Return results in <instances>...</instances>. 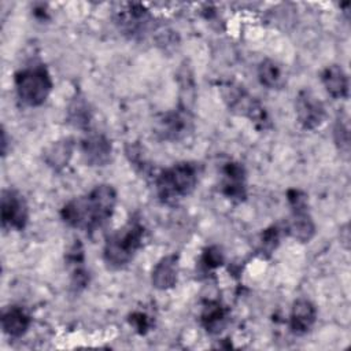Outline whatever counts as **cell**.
<instances>
[{"label": "cell", "instance_id": "cell-1", "mask_svg": "<svg viewBox=\"0 0 351 351\" xmlns=\"http://www.w3.org/2000/svg\"><path fill=\"white\" fill-rule=\"evenodd\" d=\"M117 200L115 188L110 184H100L88 193L69 200L62 207L60 217L69 226L92 233L111 219Z\"/></svg>", "mask_w": 351, "mask_h": 351}, {"label": "cell", "instance_id": "cell-2", "mask_svg": "<svg viewBox=\"0 0 351 351\" xmlns=\"http://www.w3.org/2000/svg\"><path fill=\"white\" fill-rule=\"evenodd\" d=\"M145 229L138 219H130L112 232L103 247V261L110 269L128 266L143 247Z\"/></svg>", "mask_w": 351, "mask_h": 351}, {"label": "cell", "instance_id": "cell-3", "mask_svg": "<svg viewBox=\"0 0 351 351\" xmlns=\"http://www.w3.org/2000/svg\"><path fill=\"white\" fill-rule=\"evenodd\" d=\"M199 180V169L193 162H178L163 169L155 177V192L158 199L165 204L178 203L189 196Z\"/></svg>", "mask_w": 351, "mask_h": 351}, {"label": "cell", "instance_id": "cell-4", "mask_svg": "<svg viewBox=\"0 0 351 351\" xmlns=\"http://www.w3.org/2000/svg\"><path fill=\"white\" fill-rule=\"evenodd\" d=\"M18 99L29 107H40L49 97L53 81L43 63H34L18 70L14 75Z\"/></svg>", "mask_w": 351, "mask_h": 351}, {"label": "cell", "instance_id": "cell-5", "mask_svg": "<svg viewBox=\"0 0 351 351\" xmlns=\"http://www.w3.org/2000/svg\"><path fill=\"white\" fill-rule=\"evenodd\" d=\"M219 89L229 111L248 118L258 130H267L271 128L266 108L256 97L251 96L244 86L234 82H225Z\"/></svg>", "mask_w": 351, "mask_h": 351}, {"label": "cell", "instance_id": "cell-6", "mask_svg": "<svg viewBox=\"0 0 351 351\" xmlns=\"http://www.w3.org/2000/svg\"><path fill=\"white\" fill-rule=\"evenodd\" d=\"M193 132L191 110L178 108L160 114L154 122V133L162 141H181Z\"/></svg>", "mask_w": 351, "mask_h": 351}, {"label": "cell", "instance_id": "cell-7", "mask_svg": "<svg viewBox=\"0 0 351 351\" xmlns=\"http://www.w3.org/2000/svg\"><path fill=\"white\" fill-rule=\"evenodd\" d=\"M0 218L4 229L23 230L29 221V206L23 195L15 189H3L0 197Z\"/></svg>", "mask_w": 351, "mask_h": 351}, {"label": "cell", "instance_id": "cell-8", "mask_svg": "<svg viewBox=\"0 0 351 351\" xmlns=\"http://www.w3.org/2000/svg\"><path fill=\"white\" fill-rule=\"evenodd\" d=\"M295 112L298 122L306 130H315L326 118L325 104L310 89H302L296 95Z\"/></svg>", "mask_w": 351, "mask_h": 351}, {"label": "cell", "instance_id": "cell-9", "mask_svg": "<svg viewBox=\"0 0 351 351\" xmlns=\"http://www.w3.org/2000/svg\"><path fill=\"white\" fill-rule=\"evenodd\" d=\"M115 21L125 34L134 38L147 33L152 23V15L143 4L128 3L117 12Z\"/></svg>", "mask_w": 351, "mask_h": 351}, {"label": "cell", "instance_id": "cell-10", "mask_svg": "<svg viewBox=\"0 0 351 351\" xmlns=\"http://www.w3.org/2000/svg\"><path fill=\"white\" fill-rule=\"evenodd\" d=\"M219 189L221 193L233 203H240L245 200L247 173L241 163L230 160L223 165Z\"/></svg>", "mask_w": 351, "mask_h": 351}, {"label": "cell", "instance_id": "cell-11", "mask_svg": "<svg viewBox=\"0 0 351 351\" xmlns=\"http://www.w3.org/2000/svg\"><path fill=\"white\" fill-rule=\"evenodd\" d=\"M81 152L89 166H106L111 160L112 144L103 133H88L81 140Z\"/></svg>", "mask_w": 351, "mask_h": 351}, {"label": "cell", "instance_id": "cell-12", "mask_svg": "<svg viewBox=\"0 0 351 351\" xmlns=\"http://www.w3.org/2000/svg\"><path fill=\"white\" fill-rule=\"evenodd\" d=\"M178 255L169 254L163 256L152 269V287L159 291H167L174 288L178 280Z\"/></svg>", "mask_w": 351, "mask_h": 351}, {"label": "cell", "instance_id": "cell-13", "mask_svg": "<svg viewBox=\"0 0 351 351\" xmlns=\"http://www.w3.org/2000/svg\"><path fill=\"white\" fill-rule=\"evenodd\" d=\"M317 319V308L308 299L300 298L293 302L289 314V329L295 335L307 333Z\"/></svg>", "mask_w": 351, "mask_h": 351}, {"label": "cell", "instance_id": "cell-14", "mask_svg": "<svg viewBox=\"0 0 351 351\" xmlns=\"http://www.w3.org/2000/svg\"><path fill=\"white\" fill-rule=\"evenodd\" d=\"M1 329L11 339L25 336L32 325V317L21 306H10L1 313Z\"/></svg>", "mask_w": 351, "mask_h": 351}, {"label": "cell", "instance_id": "cell-15", "mask_svg": "<svg viewBox=\"0 0 351 351\" xmlns=\"http://www.w3.org/2000/svg\"><path fill=\"white\" fill-rule=\"evenodd\" d=\"M287 232L299 243H308L315 234V223L308 213V207L291 208V218L287 223Z\"/></svg>", "mask_w": 351, "mask_h": 351}, {"label": "cell", "instance_id": "cell-16", "mask_svg": "<svg viewBox=\"0 0 351 351\" xmlns=\"http://www.w3.org/2000/svg\"><path fill=\"white\" fill-rule=\"evenodd\" d=\"M74 151V140L71 137H63L52 141L44 151L43 158L47 166L55 171L63 170L71 160Z\"/></svg>", "mask_w": 351, "mask_h": 351}, {"label": "cell", "instance_id": "cell-17", "mask_svg": "<svg viewBox=\"0 0 351 351\" xmlns=\"http://www.w3.org/2000/svg\"><path fill=\"white\" fill-rule=\"evenodd\" d=\"M229 311L218 300H208L204 303L200 313V324L210 335H219L228 325Z\"/></svg>", "mask_w": 351, "mask_h": 351}, {"label": "cell", "instance_id": "cell-18", "mask_svg": "<svg viewBox=\"0 0 351 351\" xmlns=\"http://www.w3.org/2000/svg\"><path fill=\"white\" fill-rule=\"evenodd\" d=\"M321 81L329 96L346 99L348 96V77L340 64L326 66L321 73Z\"/></svg>", "mask_w": 351, "mask_h": 351}, {"label": "cell", "instance_id": "cell-19", "mask_svg": "<svg viewBox=\"0 0 351 351\" xmlns=\"http://www.w3.org/2000/svg\"><path fill=\"white\" fill-rule=\"evenodd\" d=\"M92 119V110L84 96L75 95L67 108V122L78 129H86Z\"/></svg>", "mask_w": 351, "mask_h": 351}, {"label": "cell", "instance_id": "cell-20", "mask_svg": "<svg viewBox=\"0 0 351 351\" xmlns=\"http://www.w3.org/2000/svg\"><path fill=\"white\" fill-rule=\"evenodd\" d=\"M258 80L263 86L269 89H277L284 84L282 69L277 62L265 59L258 66Z\"/></svg>", "mask_w": 351, "mask_h": 351}, {"label": "cell", "instance_id": "cell-21", "mask_svg": "<svg viewBox=\"0 0 351 351\" xmlns=\"http://www.w3.org/2000/svg\"><path fill=\"white\" fill-rule=\"evenodd\" d=\"M333 138L339 151L347 155L350 151V129H348L347 118L337 115L333 126Z\"/></svg>", "mask_w": 351, "mask_h": 351}, {"label": "cell", "instance_id": "cell-22", "mask_svg": "<svg viewBox=\"0 0 351 351\" xmlns=\"http://www.w3.org/2000/svg\"><path fill=\"white\" fill-rule=\"evenodd\" d=\"M225 258H223V252L218 245H210L207 248L203 250L202 258H200V265L202 267L207 271L214 270L219 266H222Z\"/></svg>", "mask_w": 351, "mask_h": 351}, {"label": "cell", "instance_id": "cell-23", "mask_svg": "<svg viewBox=\"0 0 351 351\" xmlns=\"http://www.w3.org/2000/svg\"><path fill=\"white\" fill-rule=\"evenodd\" d=\"M280 243V229L278 226L273 225L267 229L263 230L262 237H261V251H263V254L270 255Z\"/></svg>", "mask_w": 351, "mask_h": 351}, {"label": "cell", "instance_id": "cell-24", "mask_svg": "<svg viewBox=\"0 0 351 351\" xmlns=\"http://www.w3.org/2000/svg\"><path fill=\"white\" fill-rule=\"evenodd\" d=\"M128 321H129V324L134 328V330H136L137 333H140V335H145V333L149 330L151 325H152L151 318L148 317V314H145V313H143V311H133V313L129 315Z\"/></svg>", "mask_w": 351, "mask_h": 351}, {"label": "cell", "instance_id": "cell-25", "mask_svg": "<svg viewBox=\"0 0 351 351\" xmlns=\"http://www.w3.org/2000/svg\"><path fill=\"white\" fill-rule=\"evenodd\" d=\"M1 134H3V140H1L3 141V144H1L3 145V155H5V152H7V140H5V130L4 129H3Z\"/></svg>", "mask_w": 351, "mask_h": 351}]
</instances>
